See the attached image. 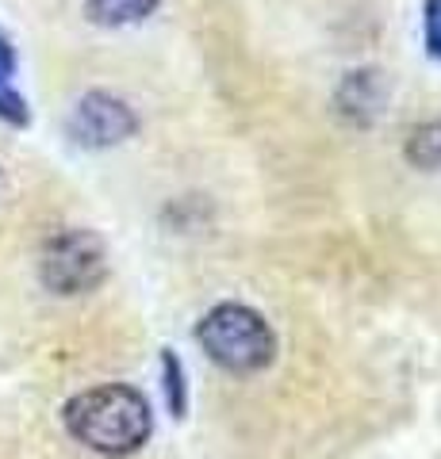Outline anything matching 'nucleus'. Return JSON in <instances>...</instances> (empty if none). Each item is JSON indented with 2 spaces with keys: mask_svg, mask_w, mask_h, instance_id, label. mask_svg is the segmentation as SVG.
<instances>
[{
  "mask_svg": "<svg viewBox=\"0 0 441 459\" xmlns=\"http://www.w3.org/2000/svg\"><path fill=\"white\" fill-rule=\"evenodd\" d=\"M62 421L69 437L81 440L84 448L101 455H131L154 433V413L142 391L127 383H104L89 386L66 402Z\"/></svg>",
  "mask_w": 441,
  "mask_h": 459,
  "instance_id": "nucleus-1",
  "label": "nucleus"
},
{
  "mask_svg": "<svg viewBox=\"0 0 441 459\" xmlns=\"http://www.w3.org/2000/svg\"><path fill=\"white\" fill-rule=\"evenodd\" d=\"M196 341L207 352L211 364H219L231 376H253L273 364L277 356V333L258 310L242 303H219L211 307L200 325H196Z\"/></svg>",
  "mask_w": 441,
  "mask_h": 459,
  "instance_id": "nucleus-2",
  "label": "nucleus"
},
{
  "mask_svg": "<svg viewBox=\"0 0 441 459\" xmlns=\"http://www.w3.org/2000/svg\"><path fill=\"white\" fill-rule=\"evenodd\" d=\"M39 276L54 295H84L108 276V249L93 230H58L39 256Z\"/></svg>",
  "mask_w": 441,
  "mask_h": 459,
  "instance_id": "nucleus-3",
  "label": "nucleus"
},
{
  "mask_svg": "<svg viewBox=\"0 0 441 459\" xmlns=\"http://www.w3.org/2000/svg\"><path fill=\"white\" fill-rule=\"evenodd\" d=\"M138 131V115L131 104L111 92H84L77 108L69 111V138L89 150H108L119 146Z\"/></svg>",
  "mask_w": 441,
  "mask_h": 459,
  "instance_id": "nucleus-4",
  "label": "nucleus"
},
{
  "mask_svg": "<svg viewBox=\"0 0 441 459\" xmlns=\"http://www.w3.org/2000/svg\"><path fill=\"white\" fill-rule=\"evenodd\" d=\"M158 4L162 0H84V12L101 27H127V23H142L146 16H154Z\"/></svg>",
  "mask_w": 441,
  "mask_h": 459,
  "instance_id": "nucleus-5",
  "label": "nucleus"
},
{
  "mask_svg": "<svg viewBox=\"0 0 441 459\" xmlns=\"http://www.w3.org/2000/svg\"><path fill=\"white\" fill-rule=\"evenodd\" d=\"M407 161L419 169H437L441 165V123L419 126L407 142Z\"/></svg>",
  "mask_w": 441,
  "mask_h": 459,
  "instance_id": "nucleus-6",
  "label": "nucleus"
},
{
  "mask_svg": "<svg viewBox=\"0 0 441 459\" xmlns=\"http://www.w3.org/2000/svg\"><path fill=\"white\" fill-rule=\"evenodd\" d=\"M162 379H165V402L173 410V418H184V410H189V386H184V368L173 356V349H162Z\"/></svg>",
  "mask_w": 441,
  "mask_h": 459,
  "instance_id": "nucleus-7",
  "label": "nucleus"
},
{
  "mask_svg": "<svg viewBox=\"0 0 441 459\" xmlns=\"http://www.w3.org/2000/svg\"><path fill=\"white\" fill-rule=\"evenodd\" d=\"M422 39H426L430 57L441 62V0H426V8H422Z\"/></svg>",
  "mask_w": 441,
  "mask_h": 459,
  "instance_id": "nucleus-8",
  "label": "nucleus"
},
{
  "mask_svg": "<svg viewBox=\"0 0 441 459\" xmlns=\"http://www.w3.org/2000/svg\"><path fill=\"white\" fill-rule=\"evenodd\" d=\"M0 119H4L8 126H27L31 123V111H27V104H23V96L12 89H0Z\"/></svg>",
  "mask_w": 441,
  "mask_h": 459,
  "instance_id": "nucleus-9",
  "label": "nucleus"
},
{
  "mask_svg": "<svg viewBox=\"0 0 441 459\" xmlns=\"http://www.w3.org/2000/svg\"><path fill=\"white\" fill-rule=\"evenodd\" d=\"M12 74H16V47H12V39L0 27V89H8Z\"/></svg>",
  "mask_w": 441,
  "mask_h": 459,
  "instance_id": "nucleus-10",
  "label": "nucleus"
}]
</instances>
